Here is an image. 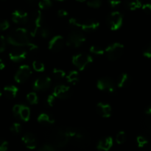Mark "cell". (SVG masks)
Returning <instances> with one entry per match:
<instances>
[{
  "label": "cell",
  "instance_id": "277c9868",
  "mask_svg": "<svg viewBox=\"0 0 151 151\" xmlns=\"http://www.w3.org/2000/svg\"><path fill=\"white\" fill-rule=\"evenodd\" d=\"M92 62V57L90 55L86 53H80L76 55H74L72 58V63L80 71H83L86 69Z\"/></svg>",
  "mask_w": 151,
  "mask_h": 151
},
{
  "label": "cell",
  "instance_id": "5bb4252c",
  "mask_svg": "<svg viewBox=\"0 0 151 151\" xmlns=\"http://www.w3.org/2000/svg\"><path fill=\"white\" fill-rule=\"evenodd\" d=\"M12 20L14 23L19 24H24L27 23L29 16L27 13L21 10H16L12 13Z\"/></svg>",
  "mask_w": 151,
  "mask_h": 151
},
{
  "label": "cell",
  "instance_id": "6da1fadb",
  "mask_svg": "<svg viewBox=\"0 0 151 151\" xmlns=\"http://www.w3.org/2000/svg\"><path fill=\"white\" fill-rule=\"evenodd\" d=\"M7 41L9 44L16 47H27L29 51H35L38 50V46L29 41L28 32L25 28H16L10 32L7 35Z\"/></svg>",
  "mask_w": 151,
  "mask_h": 151
},
{
  "label": "cell",
  "instance_id": "9a60e30c",
  "mask_svg": "<svg viewBox=\"0 0 151 151\" xmlns=\"http://www.w3.org/2000/svg\"><path fill=\"white\" fill-rule=\"evenodd\" d=\"M100 27V23L95 20H86L83 22H81L80 28L82 30L87 32H92L97 30V28Z\"/></svg>",
  "mask_w": 151,
  "mask_h": 151
},
{
  "label": "cell",
  "instance_id": "4fadbf2b",
  "mask_svg": "<svg viewBox=\"0 0 151 151\" xmlns=\"http://www.w3.org/2000/svg\"><path fill=\"white\" fill-rule=\"evenodd\" d=\"M27 57V51L22 47H16L9 53V58L13 62H20Z\"/></svg>",
  "mask_w": 151,
  "mask_h": 151
},
{
  "label": "cell",
  "instance_id": "b9f144b4",
  "mask_svg": "<svg viewBox=\"0 0 151 151\" xmlns=\"http://www.w3.org/2000/svg\"><path fill=\"white\" fill-rule=\"evenodd\" d=\"M142 10L147 14H151V3H147L142 6Z\"/></svg>",
  "mask_w": 151,
  "mask_h": 151
},
{
  "label": "cell",
  "instance_id": "e575fe53",
  "mask_svg": "<svg viewBox=\"0 0 151 151\" xmlns=\"http://www.w3.org/2000/svg\"><path fill=\"white\" fill-rule=\"evenodd\" d=\"M143 55L147 58H151V42L147 44L143 50Z\"/></svg>",
  "mask_w": 151,
  "mask_h": 151
},
{
  "label": "cell",
  "instance_id": "d6a6232c",
  "mask_svg": "<svg viewBox=\"0 0 151 151\" xmlns=\"http://www.w3.org/2000/svg\"><path fill=\"white\" fill-rule=\"evenodd\" d=\"M38 32H39L41 37H42L43 38H48V37L50 36V29H49L47 27H41V29H40L39 31H38Z\"/></svg>",
  "mask_w": 151,
  "mask_h": 151
},
{
  "label": "cell",
  "instance_id": "83f0119b",
  "mask_svg": "<svg viewBox=\"0 0 151 151\" xmlns=\"http://www.w3.org/2000/svg\"><path fill=\"white\" fill-rule=\"evenodd\" d=\"M32 68H33V69L35 72H44V69H45L44 63L40 61H38V60L33 61V63H32Z\"/></svg>",
  "mask_w": 151,
  "mask_h": 151
},
{
  "label": "cell",
  "instance_id": "8fae6325",
  "mask_svg": "<svg viewBox=\"0 0 151 151\" xmlns=\"http://www.w3.org/2000/svg\"><path fill=\"white\" fill-rule=\"evenodd\" d=\"M72 92L70 88L66 85H58L55 87L52 95L59 99H68L70 97Z\"/></svg>",
  "mask_w": 151,
  "mask_h": 151
},
{
  "label": "cell",
  "instance_id": "7c38bea8",
  "mask_svg": "<svg viewBox=\"0 0 151 151\" xmlns=\"http://www.w3.org/2000/svg\"><path fill=\"white\" fill-rule=\"evenodd\" d=\"M63 46H64V38L60 35L52 37L48 44L49 49L53 52L60 51L63 48Z\"/></svg>",
  "mask_w": 151,
  "mask_h": 151
},
{
  "label": "cell",
  "instance_id": "e0dca14e",
  "mask_svg": "<svg viewBox=\"0 0 151 151\" xmlns=\"http://www.w3.org/2000/svg\"><path fill=\"white\" fill-rule=\"evenodd\" d=\"M96 109L99 114L104 118H109L111 116L112 109L109 104L103 103H97Z\"/></svg>",
  "mask_w": 151,
  "mask_h": 151
},
{
  "label": "cell",
  "instance_id": "44dd1931",
  "mask_svg": "<svg viewBox=\"0 0 151 151\" xmlns=\"http://www.w3.org/2000/svg\"><path fill=\"white\" fill-rule=\"evenodd\" d=\"M18 88L13 85L7 86L4 88V93L8 99H14L18 94Z\"/></svg>",
  "mask_w": 151,
  "mask_h": 151
},
{
  "label": "cell",
  "instance_id": "ee69618b",
  "mask_svg": "<svg viewBox=\"0 0 151 151\" xmlns=\"http://www.w3.org/2000/svg\"><path fill=\"white\" fill-rule=\"evenodd\" d=\"M58 16L61 18L66 17V16H68V13L66 10H63V9H60V10H59L58 11Z\"/></svg>",
  "mask_w": 151,
  "mask_h": 151
},
{
  "label": "cell",
  "instance_id": "484cf974",
  "mask_svg": "<svg viewBox=\"0 0 151 151\" xmlns=\"http://www.w3.org/2000/svg\"><path fill=\"white\" fill-rule=\"evenodd\" d=\"M90 52L96 55H103L105 53V50L99 46H91L89 49Z\"/></svg>",
  "mask_w": 151,
  "mask_h": 151
},
{
  "label": "cell",
  "instance_id": "8992f818",
  "mask_svg": "<svg viewBox=\"0 0 151 151\" xmlns=\"http://www.w3.org/2000/svg\"><path fill=\"white\" fill-rule=\"evenodd\" d=\"M107 24L111 30L115 31L120 29L123 24V16L118 11H114L109 15Z\"/></svg>",
  "mask_w": 151,
  "mask_h": 151
},
{
  "label": "cell",
  "instance_id": "1f68e13d",
  "mask_svg": "<svg viewBox=\"0 0 151 151\" xmlns=\"http://www.w3.org/2000/svg\"><path fill=\"white\" fill-rule=\"evenodd\" d=\"M86 4L89 7H92V8H99L101 7L102 1L100 0H91V1H88L86 2Z\"/></svg>",
  "mask_w": 151,
  "mask_h": 151
},
{
  "label": "cell",
  "instance_id": "ffe728a7",
  "mask_svg": "<svg viewBox=\"0 0 151 151\" xmlns=\"http://www.w3.org/2000/svg\"><path fill=\"white\" fill-rule=\"evenodd\" d=\"M131 83V78L128 74L122 73L119 75L117 81V86L119 88H124L129 86Z\"/></svg>",
  "mask_w": 151,
  "mask_h": 151
},
{
  "label": "cell",
  "instance_id": "7bdbcfd3",
  "mask_svg": "<svg viewBox=\"0 0 151 151\" xmlns=\"http://www.w3.org/2000/svg\"><path fill=\"white\" fill-rule=\"evenodd\" d=\"M38 151H55V149L54 147L50 145H45L43 147H41Z\"/></svg>",
  "mask_w": 151,
  "mask_h": 151
},
{
  "label": "cell",
  "instance_id": "4dcf8cb0",
  "mask_svg": "<svg viewBox=\"0 0 151 151\" xmlns=\"http://www.w3.org/2000/svg\"><path fill=\"white\" fill-rule=\"evenodd\" d=\"M10 131L14 134H19L22 131V125L19 123H13L10 128Z\"/></svg>",
  "mask_w": 151,
  "mask_h": 151
},
{
  "label": "cell",
  "instance_id": "74e56055",
  "mask_svg": "<svg viewBox=\"0 0 151 151\" xmlns=\"http://www.w3.org/2000/svg\"><path fill=\"white\" fill-rule=\"evenodd\" d=\"M6 41L2 35H0V52H2L5 50Z\"/></svg>",
  "mask_w": 151,
  "mask_h": 151
},
{
  "label": "cell",
  "instance_id": "cb8c5ba5",
  "mask_svg": "<svg viewBox=\"0 0 151 151\" xmlns=\"http://www.w3.org/2000/svg\"><path fill=\"white\" fill-rule=\"evenodd\" d=\"M125 6L131 10H137V9L140 8V7H142V3L140 2L139 1H137H137H126V2L125 3Z\"/></svg>",
  "mask_w": 151,
  "mask_h": 151
},
{
  "label": "cell",
  "instance_id": "7a4b0ae2",
  "mask_svg": "<svg viewBox=\"0 0 151 151\" xmlns=\"http://www.w3.org/2000/svg\"><path fill=\"white\" fill-rule=\"evenodd\" d=\"M42 23V14L40 10H35L32 13L28 20L27 32L32 37H35L41 27Z\"/></svg>",
  "mask_w": 151,
  "mask_h": 151
},
{
  "label": "cell",
  "instance_id": "52a82bcc",
  "mask_svg": "<svg viewBox=\"0 0 151 151\" xmlns=\"http://www.w3.org/2000/svg\"><path fill=\"white\" fill-rule=\"evenodd\" d=\"M97 87L99 90L106 92L114 93L116 91V84L113 79L109 77H104L98 80L97 83Z\"/></svg>",
  "mask_w": 151,
  "mask_h": 151
},
{
  "label": "cell",
  "instance_id": "8d00e7d4",
  "mask_svg": "<svg viewBox=\"0 0 151 151\" xmlns=\"http://www.w3.org/2000/svg\"><path fill=\"white\" fill-rule=\"evenodd\" d=\"M10 27V24L7 20H1L0 21V30H6Z\"/></svg>",
  "mask_w": 151,
  "mask_h": 151
},
{
  "label": "cell",
  "instance_id": "d4e9b609",
  "mask_svg": "<svg viewBox=\"0 0 151 151\" xmlns=\"http://www.w3.org/2000/svg\"><path fill=\"white\" fill-rule=\"evenodd\" d=\"M52 77L56 80H60L63 79V78L66 77V73L63 70L60 69H54L52 70Z\"/></svg>",
  "mask_w": 151,
  "mask_h": 151
},
{
  "label": "cell",
  "instance_id": "60d3db41",
  "mask_svg": "<svg viewBox=\"0 0 151 151\" xmlns=\"http://www.w3.org/2000/svg\"><path fill=\"white\" fill-rule=\"evenodd\" d=\"M8 148V143L7 141L0 139V151H7Z\"/></svg>",
  "mask_w": 151,
  "mask_h": 151
},
{
  "label": "cell",
  "instance_id": "ba28073f",
  "mask_svg": "<svg viewBox=\"0 0 151 151\" xmlns=\"http://www.w3.org/2000/svg\"><path fill=\"white\" fill-rule=\"evenodd\" d=\"M32 75V70L28 65H22L15 75V81L18 83H23L26 82Z\"/></svg>",
  "mask_w": 151,
  "mask_h": 151
},
{
  "label": "cell",
  "instance_id": "c3c4849f",
  "mask_svg": "<svg viewBox=\"0 0 151 151\" xmlns=\"http://www.w3.org/2000/svg\"><path fill=\"white\" fill-rule=\"evenodd\" d=\"M1 94H1V91H0V97H1Z\"/></svg>",
  "mask_w": 151,
  "mask_h": 151
},
{
  "label": "cell",
  "instance_id": "f546056e",
  "mask_svg": "<svg viewBox=\"0 0 151 151\" xmlns=\"http://www.w3.org/2000/svg\"><path fill=\"white\" fill-rule=\"evenodd\" d=\"M52 5V2L50 0H42L38 3V7L42 10H47L50 8Z\"/></svg>",
  "mask_w": 151,
  "mask_h": 151
},
{
  "label": "cell",
  "instance_id": "d590c367",
  "mask_svg": "<svg viewBox=\"0 0 151 151\" xmlns=\"http://www.w3.org/2000/svg\"><path fill=\"white\" fill-rule=\"evenodd\" d=\"M22 105L16 104L13 106V114L14 115L15 117H19V114H20L21 109H22Z\"/></svg>",
  "mask_w": 151,
  "mask_h": 151
},
{
  "label": "cell",
  "instance_id": "2e32d148",
  "mask_svg": "<svg viewBox=\"0 0 151 151\" xmlns=\"http://www.w3.org/2000/svg\"><path fill=\"white\" fill-rule=\"evenodd\" d=\"M22 142L27 148L33 150L37 146V140L35 136L32 133H27L22 138Z\"/></svg>",
  "mask_w": 151,
  "mask_h": 151
},
{
  "label": "cell",
  "instance_id": "7dc6e473",
  "mask_svg": "<svg viewBox=\"0 0 151 151\" xmlns=\"http://www.w3.org/2000/svg\"><path fill=\"white\" fill-rule=\"evenodd\" d=\"M4 66H5V65H4V63L3 62V60H1V58H0V70H1V69H4Z\"/></svg>",
  "mask_w": 151,
  "mask_h": 151
},
{
  "label": "cell",
  "instance_id": "d6986e66",
  "mask_svg": "<svg viewBox=\"0 0 151 151\" xmlns=\"http://www.w3.org/2000/svg\"><path fill=\"white\" fill-rule=\"evenodd\" d=\"M38 122L41 123V125H47V126H50V125H53L55 122V118L53 117L52 115L47 113H41L38 116Z\"/></svg>",
  "mask_w": 151,
  "mask_h": 151
},
{
  "label": "cell",
  "instance_id": "681fc988",
  "mask_svg": "<svg viewBox=\"0 0 151 151\" xmlns=\"http://www.w3.org/2000/svg\"><path fill=\"white\" fill-rule=\"evenodd\" d=\"M150 130H151V125H150Z\"/></svg>",
  "mask_w": 151,
  "mask_h": 151
},
{
  "label": "cell",
  "instance_id": "bcb514c9",
  "mask_svg": "<svg viewBox=\"0 0 151 151\" xmlns=\"http://www.w3.org/2000/svg\"><path fill=\"white\" fill-rule=\"evenodd\" d=\"M145 112L146 114L147 115L151 114V103L147 106V107H146L145 110Z\"/></svg>",
  "mask_w": 151,
  "mask_h": 151
},
{
  "label": "cell",
  "instance_id": "603a6c76",
  "mask_svg": "<svg viewBox=\"0 0 151 151\" xmlns=\"http://www.w3.org/2000/svg\"><path fill=\"white\" fill-rule=\"evenodd\" d=\"M79 73L78 72V71L72 70L66 75V80H67L68 82L71 83H77L79 81Z\"/></svg>",
  "mask_w": 151,
  "mask_h": 151
},
{
  "label": "cell",
  "instance_id": "836d02e7",
  "mask_svg": "<svg viewBox=\"0 0 151 151\" xmlns=\"http://www.w3.org/2000/svg\"><path fill=\"white\" fill-rule=\"evenodd\" d=\"M137 145L139 147H143L145 145L147 144L148 141H147V139L145 138L143 136H139L137 138Z\"/></svg>",
  "mask_w": 151,
  "mask_h": 151
},
{
  "label": "cell",
  "instance_id": "ac0fdd59",
  "mask_svg": "<svg viewBox=\"0 0 151 151\" xmlns=\"http://www.w3.org/2000/svg\"><path fill=\"white\" fill-rule=\"evenodd\" d=\"M113 146V139L111 137H107L102 139L97 144V149L102 151H109Z\"/></svg>",
  "mask_w": 151,
  "mask_h": 151
},
{
  "label": "cell",
  "instance_id": "9c48e42d",
  "mask_svg": "<svg viewBox=\"0 0 151 151\" xmlns=\"http://www.w3.org/2000/svg\"><path fill=\"white\" fill-rule=\"evenodd\" d=\"M70 140L69 134L68 133L67 129L59 130L55 134L53 137V141L55 145L58 147H64Z\"/></svg>",
  "mask_w": 151,
  "mask_h": 151
},
{
  "label": "cell",
  "instance_id": "4316f807",
  "mask_svg": "<svg viewBox=\"0 0 151 151\" xmlns=\"http://www.w3.org/2000/svg\"><path fill=\"white\" fill-rule=\"evenodd\" d=\"M27 100L31 105H35L38 102V96L35 92H29L27 95Z\"/></svg>",
  "mask_w": 151,
  "mask_h": 151
},
{
  "label": "cell",
  "instance_id": "f1b7e54d",
  "mask_svg": "<svg viewBox=\"0 0 151 151\" xmlns=\"http://www.w3.org/2000/svg\"><path fill=\"white\" fill-rule=\"evenodd\" d=\"M126 141V134L124 131H119L116 137V142L117 144L122 145Z\"/></svg>",
  "mask_w": 151,
  "mask_h": 151
},
{
  "label": "cell",
  "instance_id": "3957f363",
  "mask_svg": "<svg viewBox=\"0 0 151 151\" xmlns=\"http://www.w3.org/2000/svg\"><path fill=\"white\" fill-rule=\"evenodd\" d=\"M86 41V36L81 31L75 30L72 31L68 35L66 39V44L68 47L72 48H78Z\"/></svg>",
  "mask_w": 151,
  "mask_h": 151
},
{
  "label": "cell",
  "instance_id": "30bf717a",
  "mask_svg": "<svg viewBox=\"0 0 151 151\" xmlns=\"http://www.w3.org/2000/svg\"><path fill=\"white\" fill-rule=\"evenodd\" d=\"M52 80L48 76H41L37 78L33 83V89L37 91H44L51 86Z\"/></svg>",
  "mask_w": 151,
  "mask_h": 151
},
{
  "label": "cell",
  "instance_id": "ab89813d",
  "mask_svg": "<svg viewBox=\"0 0 151 151\" xmlns=\"http://www.w3.org/2000/svg\"><path fill=\"white\" fill-rule=\"evenodd\" d=\"M55 97L52 95V94H50L48 97H47V104L50 107H52L53 105L55 103Z\"/></svg>",
  "mask_w": 151,
  "mask_h": 151
},
{
  "label": "cell",
  "instance_id": "5b68a950",
  "mask_svg": "<svg viewBox=\"0 0 151 151\" xmlns=\"http://www.w3.org/2000/svg\"><path fill=\"white\" fill-rule=\"evenodd\" d=\"M124 45L120 43H114L109 45L105 50L106 56L110 60H116L122 55Z\"/></svg>",
  "mask_w": 151,
  "mask_h": 151
},
{
  "label": "cell",
  "instance_id": "f6af8a7d",
  "mask_svg": "<svg viewBox=\"0 0 151 151\" xmlns=\"http://www.w3.org/2000/svg\"><path fill=\"white\" fill-rule=\"evenodd\" d=\"M109 3L112 7H116V6L119 5V4H120L122 2H121L120 1H117V0H116H116H112V1H109Z\"/></svg>",
  "mask_w": 151,
  "mask_h": 151
},
{
  "label": "cell",
  "instance_id": "f35d334b",
  "mask_svg": "<svg viewBox=\"0 0 151 151\" xmlns=\"http://www.w3.org/2000/svg\"><path fill=\"white\" fill-rule=\"evenodd\" d=\"M69 24L72 25V27H75L80 28V24H81V22L79 20H78L77 19H75V18H71L69 20Z\"/></svg>",
  "mask_w": 151,
  "mask_h": 151
},
{
  "label": "cell",
  "instance_id": "7402d4cb",
  "mask_svg": "<svg viewBox=\"0 0 151 151\" xmlns=\"http://www.w3.org/2000/svg\"><path fill=\"white\" fill-rule=\"evenodd\" d=\"M19 118H21L22 120L24 122H27L30 118V109L27 106H25L22 105V109H21L20 114H19Z\"/></svg>",
  "mask_w": 151,
  "mask_h": 151
},
{
  "label": "cell",
  "instance_id": "f907efd6",
  "mask_svg": "<svg viewBox=\"0 0 151 151\" xmlns=\"http://www.w3.org/2000/svg\"><path fill=\"white\" fill-rule=\"evenodd\" d=\"M150 150H151V146H150Z\"/></svg>",
  "mask_w": 151,
  "mask_h": 151
}]
</instances>
